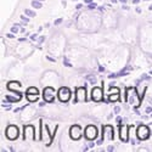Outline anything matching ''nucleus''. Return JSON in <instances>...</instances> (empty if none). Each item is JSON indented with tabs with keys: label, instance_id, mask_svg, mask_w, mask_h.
I'll list each match as a JSON object with an SVG mask.
<instances>
[{
	"label": "nucleus",
	"instance_id": "30",
	"mask_svg": "<svg viewBox=\"0 0 152 152\" xmlns=\"http://www.w3.org/2000/svg\"><path fill=\"white\" fill-rule=\"evenodd\" d=\"M6 37H7V38H10V39H12V38H15V35H14V34H12V33H10V34H7Z\"/></svg>",
	"mask_w": 152,
	"mask_h": 152
},
{
	"label": "nucleus",
	"instance_id": "21",
	"mask_svg": "<svg viewBox=\"0 0 152 152\" xmlns=\"http://www.w3.org/2000/svg\"><path fill=\"white\" fill-rule=\"evenodd\" d=\"M18 27H20V26L15 24L14 27H11V32H12V33H18Z\"/></svg>",
	"mask_w": 152,
	"mask_h": 152
},
{
	"label": "nucleus",
	"instance_id": "1",
	"mask_svg": "<svg viewBox=\"0 0 152 152\" xmlns=\"http://www.w3.org/2000/svg\"><path fill=\"white\" fill-rule=\"evenodd\" d=\"M125 101H128L132 105H134V107H139L141 104V97L137 94L136 88H128L125 89Z\"/></svg>",
	"mask_w": 152,
	"mask_h": 152
},
{
	"label": "nucleus",
	"instance_id": "16",
	"mask_svg": "<svg viewBox=\"0 0 152 152\" xmlns=\"http://www.w3.org/2000/svg\"><path fill=\"white\" fill-rule=\"evenodd\" d=\"M85 79L90 84H96V77L95 75H85Z\"/></svg>",
	"mask_w": 152,
	"mask_h": 152
},
{
	"label": "nucleus",
	"instance_id": "33",
	"mask_svg": "<svg viewBox=\"0 0 152 152\" xmlns=\"http://www.w3.org/2000/svg\"><path fill=\"white\" fill-rule=\"evenodd\" d=\"M139 3H140V0H133V4H134V5H136V4H139Z\"/></svg>",
	"mask_w": 152,
	"mask_h": 152
},
{
	"label": "nucleus",
	"instance_id": "41",
	"mask_svg": "<svg viewBox=\"0 0 152 152\" xmlns=\"http://www.w3.org/2000/svg\"><path fill=\"white\" fill-rule=\"evenodd\" d=\"M84 1H85L86 4H90V3H91V0H84Z\"/></svg>",
	"mask_w": 152,
	"mask_h": 152
},
{
	"label": "nucleus",
	"instance_id": "17",
	"mask_svg": "<svg viewBox=\"0 0 152 152\" xmlns=\"http://www.w3.org/2000/svg\"><path fill=\"white\" fill-rule=\"evenodd\" d=\"M22 97H12V96H10V95H6V100L9 101V102H18V101L21 100Z\"/></svg>",
	"mask_w": 152,
	"mask_h": 152
},
{
	"label": "nucleus",
	"instance_id": "29",
	"mask_svg": "<svg viewBox=\"0 0 152 152\" xmlns=\"http://www.w3.org/2000/svg\"><path fill=\"white\" fill-rule=\"evenodd\" d=\"M145 111H146V113H152V107H147Z\"/></svg>",
	"mask_w": 152,
	"mask_h": 152
},
{
	"label": "nucleus",
	"instance_id": "2",
	"mask_svg": "<svg viewBox=\"0 0 152 152\" xmlns=\"http://www.w3.org/2000/svg\"><path fill=\"white\" fill-rule=\"evenodd\" d=\"M84 133H85L84 134L85 139H88V140H90V141L95 140V139L97 137V135H99V130H97V128H96L94 124L88 125L86 128H85V132Z\"/></svg>",
	"mask_w": 152,
	"mask_h": 152
},
{
	"label": "nucleus",
	"instance_id": "7",
	"mask_svg": "<svg viewBox=\"0 0 152 152\" xmlns=\"http://www.w3.org/2000/svg\"><path fill=\"white\" fill-rule=\"evenodd\" d=\"M136 136L139 140H147L150 137V129L146 125H139V128L136 130Z\"/></svg>",
	"mask_w": 152,
	"mask_h": 152
},
{
	"label": "nucleus",
	"instance_id": "37",
	"mask_svg": "<svg viewBox=\"0 0 152 152\" xmlns=\"http://www.w3.org/2000/svg\"><path fill=\"white\" fill-rule=\"evenodd\" d=\"M99 71H100V72H104V71H105V68H104V67H101V66H100V67H99Z\"/></svg>",
	"mask_w": 152,
	"mask_h": 152
},
{
	"label": "nucleus",
	"instance_id": "51",
	"mask_svg": "<svg viewBox=\"0 0 152 152\" xmlns=\"http://www.w3.org/2000/svg\"><path fill=\"white\" fill-rule=\"evenodd\" d=\"M151 116H152V115H151Z\"/></svg>",
	"mask_w": 152,
	"mask_h": 152
},
{
	"label": "nucleus",
	"instance_id": "44",
	"mask_svg": "<svg viewBox=\"0 0 152 152\" xmlns=\"http://www.w3.org/2000/svg\"><path fill=\"white\" fill-rule=\"evenodd\" d=\"M44 105H45V102H40V104H39V106H40V107H43Z\"/></svg>",
	"mask_w": 152,
	"mask_h": 152
},
{
	"label": "nucleus",
	"instance_id": "31",
	"mask_svg": "<svg viewBox=\"0 0 152 152\" xmlns=\"http://www.w3.org/2000/svg\"><path fill=\"white\" fill-rule=\"evenodd\" d=\"M46 58H48L49 61H51V62H55V58H53V57H50V56H46Z\"/></svg>",
	"mask_w": 152,
	"mask_h": 152
},
{
	"label": "nucleus",
	"instance_id": "32",
	"mask_svg": "<svg viewBox=\"0 0 152 152\" xmlns=\"http://www.w3.org/2000/svg\"><path fill=\"white\" fill-rule=\"evenodd\" d=\"M82 7H83L82 4H77V6H75V9H77V10H79V9H82Z\"/></svg>",
	"mask_w": 152,
	"mask_h": 152
},
{
	"label": "nucleus",
	"instance_id": "11",
	"mask_svg": "<svg viewBox=\"0 0 152 152\" xmlns=\"http://www.w3.org/2000/svg\"><path fill=\"white\" fill-rule=\"evenodd\" d=\"M69 136L73 139V140H79L82 136V129L79 125H73L71 130H69Z\"/></svg>",
	"mask_w": 152,
	"mask_h": 152
},
{
	"label": "nucleus",
	"instance_id": "22",
	"mask_svg": "<svg viewBox=\"0 0 152 152\" xmlns=\"http://www.w3.org/2000/svg\"><path fill=\"white\" fill-rule=\"evenodd\" d=\"M96 7V4H94V3H90L89 5H88V9H89V10H94Z\"/></svg>",
	"mask_w": 152,
	"mask_h": 152
},
{
	"label": "nucleus",
	"instance_id": "48",
	"mask_svg": "<svg viewBox=\"0 0 152 152\" xmlns=\"http://www.w3.org/2000/svg\"><path fill=\"white\" fill-rule=\"evenodd\" d=\"M39 1H44V0H39Z\"/></svg>",
	"mask_w": 152,
	"mask_h": 152
},
{
	"label": "nucleus",
	"instance_id": "36",
	"mask_svg": "<svg viewBox=\"0 0 152 152\" xmlns=\"http://www.w3.org/2000/svg\"><path fill=\"white\" fill-rule=\"evenodd\" d=\"M94 146H95V142H90V144H89V147H90V148H93Z\"/></svg>",
	"mask_w": 152,
	"mask_h": 152
},
{
	"label": "nucleus",
	"instance_id": "4",
	"mask_svg": "<svg viewBox=\"0 0 152 152\" xmlns=\"http://www.w3.org/2000/svg\"><path fill=\"white\" fill-rule=\"evenodd\" d=\"M71 95H72L71 90L67 86H61L58 89V93H57V97H58V100L61 101V102H67V101H69Z\"/></svg>",
	"mask_w": 152,
	"mask_h": 152
},
{
	"label": "nucleus",
	"instance_id": "42",
	"mask_svg": "<svg viewBox=\"0 0 152 152\" xmlns=\"http://www.w3.org/2000/svg\"><path fill=\"white\" fill-rule=\"evenodd\" d=\"M20 31H21V33H24V32H26V29H24V28H21Z\"/></svg>",
	"mask_w": 152,
	"mask_h": 152
},
{
	"label": "nucleus",
	"instance_id": "3",
	"mask_svg": "<svg viewBox=\"0 0 152 152\" xmlns=\"http://www.w3.org/2000/svg\"><path fill=\"white\" fill-rule=\"evenodd\" d=\"M5 134H6V137L9 139V140H16V139L18 137V135H20V129H18V126L11 124L6 128Z\"/></svg>",
	"mask_w": 152,
	"mask_h": 152
},
{
	"label": "nucleus",
	"instance_id": "40",
	"mask_svg": "<svg viewBox=\"0 0 152 152\" xmlns=\"http://www.w3.org/2000/svg\"><path fill=\"white\" fill-rule=\"evenodd\" d=\"M123 10H129V7H128V6H125V5H123Z\"/></svg>",
	"mask_w": 152,
	"mask_h": 152
},
{
	"label": "nucleus",
	"instance_id": "19",
	"mask_svg": "<svg viewBox=\"0 0 152 152\" xmlns=\"http://www.w3.org/2000/svg\"><path fill=\"white\" fill-rule=\"evenodd\" d=\"M24 15L28 16V17H35V12L33 10H29V9H26L24 10Z\"/></svg>",
	"mask_w": 152,
	"mask_h": 152
},
{
	"label": "nucleus",
	"instance_id": "34",
	"mask_svg": "<svg viewBox=\"0 0 152 152\" xmlns=\"http://www.w3.org/2000/svg\"><path fill=\"white\" fill-rule=\"evenodd\" d=\"M121 122H122V118H121V117H117V123H118V125L121 124Z\"/></svg>",
	"mask_w": 152,
	"mask_h": 152
},
{
	"label": "nucleus",
	"instance_id": "15",
	"mask_svg": "<svg viewBox=\"0 0 152 152\" xmlns=\"http://www.w3.org/2000/svg\"><path fill=\"white\" fill-rule=\"evenodd\" d=\"M26 97H27V100L29 101V102H35L37 100H39V95L38 94H27Z\"/></svg>",
	"mask_w": 152,
	"mask_h": 152
},
{
	"label": "nucleus",
	"instance_id": "6",
	"mask_svg": "<svg viewBox=\"0 0 152 152\" xmlns=\"http://www.w3.org/2000/svg\"><path fill=\"white\" fill-rule=\"evenodd\" d=\"M55 94H56V91H55L54 88H51V86L45 88L44 91H43V97H44V100H45V102H49V104L54 102Z\"/></svg>",
	"mask_w": 152,
	"mask_h": 152
},
{
	"label": "nucleus",
	"instance_id": "12",
	"mask_svg": "<svg viewBox=\"0 0 152 152\" xmlns=\"http://www.w3.org/2000/svg\"><path fill=\"white\" fill-rule=\"evenodd\" d=\"M110 88H111V93H110L108 101H110V102L118 101L119 100V89H118V88H113V86H110Z\"/></svg>",
	"mask_w": 152,
	"mask_h": 152
},
{
	"label": "nucleus",
	"instance_id": "5",
	"mask_svg": "<svg viewBox=\"0 0 152 152\" xmlns=\"http://www.w3.org/2000/svg\"><path fill=\"white\" fill-rule=\"evenodd\" d=\"M78 101H88V97H86V88L85 86H78L75 89V99L73 101V104H77Z\"/></svg>",
	"mask_w": 152,
	"mask_h": 152
},
{
	"label": "nucleus",
	"instance_id": "26",
	"mask_svg": "<svg viewBox=\"0 0 152 152\" xmlns=\"http://www.w3.org/2000/svg\"><path fill=\"white\" fill-rule=\"evenodd\" d=\"M44 40H45V37H40L39 39H38V43H39V44H42Z\"/></svg>",
	"mask_w": 152,
	"mask_h": 152
},
{
	"label": "nucleus",
	"instance_id": "49",
	"mask_svg": "<svg viewBox=\"0 0 152 152\" xmlns=\"http://www.w3.org/2000/svg\"><path fill=\"white\" fill-rule=\"evenodd\" d=\"M73 1H77V0H73Z\"/></svg>",
	"mask_w": 152,
	"mask_h": 152
},
{
	"label": "nucleus",
	"instance_id": "27",
	"mask_svg": "<svg viewBox=\"0 0 152 152\" xmlns=\"http://www.w3.org/2000/svg\"><path fill=\"white\" fill-rule=\"evenodd\" d=\"M62 22V18H58V20H56L55 22H54V24H55V26H57V24H60Z\"/></svg>",
	"mask_w": 152,
	"mask_h": 152
},
{
	"label": "nucleus",
	"instance_id": "20",
	"mask_svg": "<svg viewBox=\"0 0 152 152\" xmlns=\"http://www.w3.org/2000/svg\"><path fill=\"white\" fill-rule=\"evenodd\" d=\"M32 6H33L34 9H40V7H43V6H42V1H39V0H34V1H32Z\"/></svg>",
	"mask_w": 152,
	"mask_h": 152
},
{
	"label": "nucleus",
	"instance_id": "24",
	"mask_svg": "<svg viewBox=\"0 0 152 152\" xmlns=\"http://www.w3.org/2000/svg\"><path fill=\"white\" fill-rule=\"evenodd\" d=\"M63 65H65V66H67V67H72V65H71V63L65 58V60H63Z\"/></svg>",
	"mask_w": 152,
	"mask_h": 152
},
{
	"label": "nucleus",
	"instance_id": "9",
	"mask_svg": "<svg viewBox=\"0 0 152 152\" xmlns=\"http://www.w3.org/2000/svg\"><path fill=\"white\" fill-rule=\"evenodd\" d=\"M129 128L126 125H122L119 124V137L123 142H126L129 140Z\"/></svg>",
	"mask_w": 152,
	"mask_h": 152
},
{
	"label": "nucleus",
	"instance_id": "35",
	"mask_svg": "<svg viewBox=\"0 0 152 152\" xmlns=\"http://www.w3.org/2000/svg\"><path fill=\"white\" fill-rule=\"evenodd\" d=\"M136 12H137V14H141V9L140 7H136Z\"/></svg>",
	"mask_w": 152,
	"mask_h": 152
},
{
	"label": "nucleus",
	"instance_id": "23",
	"mask_svg": "<svg viewBox=\"0 0 152 152\" xmlns=\"http://www.w3.org/2000/svg\"><path fill=\"white\" fill-rule=\"evenodd\" d=\"M21 20H22L23 22H26V23H28V22H29V18H28V17H26V16H23V15L21 16Z\"/></svg>",
	"mask_w": 152,
	"mask_h": 152
},
{
	"label": "nucleus",
	"instance_id": "45",
	"mask_svg": "<svg viewBox=\"0 0 152 152\" xmlns=\"http://www.w3.org/2000/svg\"><path fill=\"white\" fill-rule=\"evenodd\" d=\"M119 1H121V3H123V4H125V3H126V0H119Z\"/></svg>",
	"mask_w": 152,
	"mask_h": 152
},
{
	"label": "nucleus",
	"instance_id": "47",
	"mask_svg": "<svg viewBox=\"0 0 152 152\" xmlns=\"http://www.w3.org/2000/svg\"><path fill=\"white\" fill-rule=\"evenodd\" d=\"M150 74H152V69H151V71H150Z\"/></svg>",
	"mask_w": 152,
	"mask_h": 152
},
{
	"label": "nucleus",
	"instance_id": "46",
	"mask_svg": "<svg viewBox=\"0 0 152 152\" xmlns=\"http://www.w3.org/2000/svg\"><path fill=\"white\" fill-rule=\"evenodd\" d=\"M148 10H150V11H152V5H151V6L148 7Z\"/></svg>",
	"mask_w": 152,
	"mask_h": 152
},
{
	"label": "nucleus",
	"instance_id": "10",
	"mask_svg": "<svg viewBox=\"0 0 152 152\" xmlns=\"http://www.w3.org/2000/svg\"><path fill=\"white\" fill-rule=\"evenodd\" d=\"M91 99L95 101V102H100V101H102L104 97H102V88L101 86H96L91 91Z\"/></svg>",
	"mask_w": 152,
	"mask_h": 152
},
{
	"label": "nucleus",
	"instance_id": "8",
	"mask_svg": "<svg viewBox=\"0 0 152 152\" xmlns=\"http://www.w3.org/2000/svg\"><path fill=\"white\" fill-rule=\"evenodd\" d=\"M102 140H113L115 139V133H113L112 125H104L102 126Z\"/></svg>",
	"mask_w": 152,
	"mask_h": 152
},
{
	"label": "nucleus",
	"instance_id": "25",
	"mask_svg": "<svg viewBox=\"0 0 152 152\" xmlns=\"http://www.w3.org/2000/svg\"><path fill=\"white\" fill-rule=\"evenodd\" d=\"M37 38H38V34H32L31 35V40H37Z\"/></svg>",
	"mask_w": 152,
	"mask_h": 152
},
{
	"label": "nucleus",
	"instance_id": "18",
	"mask_svg": "<svg viewBox=\"0 0 152 152\" xmlns=\"http://www.w3.org/2000/svg\"><path fill=\"white\" fill-rule=\"evenodd\" d=\"M26 93H27V94H38V95H39V90H38L35 86H31V88H28Z\"/></svg>",
	"mask_w": 152,
	"mask_h": 152
},
{
	"label": "nucleus",
	"instance_id": "38",
	"mask_svg": "<svg viewBox=\"0 0 152 152\" xmlns=\"http://www.w3.org/2000/svg\"><path fill=\"white\" fill-rule=\"evenodd\" d=\"M107 151H110V152H111V151H113V146H110V147L107 148Z\"/></svg>",
	"mask_w": 152,
	"mask_h": 152
},
{
	"label": "nucleus",
	"instance_id": "13",
	"mask_svg": "<svg viewBox=\"0 0 152 152\" xmlns=\"http://www.w3.org/2000/svg\"><path fill=\"white\" fill-rule=\"evenodd\" d=\"M21 86H22L21 83L20 82H16V80H11V82L7 83V89L11 90V91H14V93H17Z\"/></svg>",
	"mask_w": 152,
	"mask_h": 152
},
{
	"label": "nucleus",
	"instance_id": "39",
	"mask_svg": "<svg viewBox=\"0 0 152 152\" xmlns=\"http://www.w3.org/2000/svg\"><path fill=\"white\" fill-rule=\"evenodd\" d=\"M18 40H20V42H24V40H26V38H20Z\"/></svg>",
	"mask_w": 152,
	"mask_h": 152
},
{
	"label": "nucleus",
	"instance_id": "28",
	"mask_svg": "<svg viewBox=\"0 0 152 152\" xmlns=\"http://www.w3.org/2000/svg\"><path fill=\"white\" fill-rule=\"evenodd\" d=\"M119 111H121V107H119V106H116V107H115V112H116V113H119Z\"/></svg>",
	"mask_w": 152,
	"mask_h": 152
},
{
	"label": "nucleus",
	"instance_id": "14",
	"mask_svg": "<svg viewBox=\"0 0 152 152\" xmlns=\"http://www.w3.org/2000/svg\"><path fill=\"white\" fill-rule=\"evenodd\" d=\"M133 68L130 67V66H126L125 68H123L121 72H118V73H116V78L117 77H123V75H126V74H129V72L132 71Z\"/></svg>",
	"mask_w": 152,
	"mask_h": 152
},
{
	"label": "nucleus",
	"instance_id": "43",
	"mask_svg": "<svg viewBox=\"0 0 152 152\" xmlns=\"http://www.w3.org/2000/svg\"><path fill=\"white\" fill-rule=\"evenodd\" d=\"M111 3H112V4H116V3H117V0H111Z\"/></svg>",
	"mask_w": 152,
	"mask_h": 152
},
{
	"label": "nucleus",
	"instance_id": "50",
	"mask_svg": "<svg viewBox=\"0 0 152 152\" xmlns=\"http://www.w3.org/2000/svg\"><path fill=\"white\" fill-rule=\"evenodd\" d=\"M145 1H148V0H145Z\"/></svg>",
	"mask_w": 152,
	"mask_h": 152
}]
</instances>
